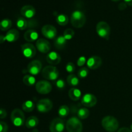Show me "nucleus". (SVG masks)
I'll return each mask as SVG.
<instances>
[{
    "label": "nucleus",
    "instance_id": "nucleus-45",
    "mask_svg": "<svg viewBox=\"0 0 132 132\" xmlns=\"http://www.w3.org/2000/svg\"><path fill=\"white\" fill-rule=\"evenodd\" d=\"M130 128H131V130L132 131V124L131 125V126H130Z\"/></svg>",
    "mask_w": 132,
    "mask_h": 132
},
{
    "label": "nucleus",
    "instance_id": "nucleus-15",
    "mask_svg": "<svg viewBox=\"0 0 132 132\" xmlns=\"http://www.w3.org/2000/svg\"><path fill=\"white\" fill-rule=\"evenodd\" d=\"M88 68L91 70H96L99 68L102 64L101 58L97 55H93L88 59L86 62Z\"/></svg>",
    "mask_w": 132,
    "mask_h": 132
},
{
    "label": "nucleus",
    "instance_id": "nucleus-13",
    "mask_svg": "<svg viewBox=\"0 0 132 132\" xmlns=\"http://www.w3.org/2000/svg\"><path fill=\"white\" fill-rule=\"evenodd\" d=\"M42 69V63L39 60H34L27 66V70L32 76L39 74Z\"/></svg>",
    "mask_w": 132,
    "mask_h": 132
},
{
    "label": "nucleus",
    "instance_id": "nucleus-4",
    "mask_svg": "<svg viewBox=\"0 0 132 132\" xmlns=\"http://www.w3.org/2000/svg\"><path fill=\"white\" fill-rule=\"evenodd\" d=\"M10 119L13 125L17 127L23 126L25 123V117L24 113L19 108H15L12 112Z\"/></svg>",
    "mask_w": 132,
    "mask_h": 132
},
{
    "label": "nucleus",
    "instance_id": "nucleus-40",
    "mask_svg": "<svg viewBox=\"0 0 132 132\" xmlns=\"http://www.w3.org/2000/svg\"><path fill=\"white\" fill-rule=\"evenodd\" d=\"M117 132H131V131L130 130V129L128 128L124 127V128H120L119 130L117 131Z\"/></svg>",
    "mask_w": 132,
    "mask_h": 132
},
{
    "label": "nucleus",
    "instance_id": "nucleus-38",
    "mask_svg": "<svg viewBox=\"0 0 132 132\" xmlns=\"http://www.w3.org/2000/svg\"><path fill=\"white\" fill-rule=\"evenodd\" d=\"M6 116H7L6 111L3 108H1V110H0V119H3L6 117Z\"/></svg>",
    "mask_w": 132,
    "mask_h": 132
},
{
    "label": "nucleus",
    "instance_id": "nucleus-35",
    "mask_svg": "<svg viewBox=\"0 0 132 132\" xmlns=\"http://www.w3.org/2000/svg\"><path fill=\"white\" fill-rule=\"evenodd\" d=\"M55 86H57V88L59 89H64V87L66 86L65 82L64 81V80L63 79H58L57 80L56 82H55Z\"/></svg>",
    "mask_w": 132,
    "mask_h": 132
},
{
    "label": "nucleus",
    "instance_id": "nucleus-19",
    "mask_svg": "<svg viewBox=\"0 0 132 132\" xmlns=\"http://www.w3.org/2000/svg\"><path fill=\"white\" fill-rule=\"evenodd\" d=\"M5 37H6V40L8 42H15L19 37V32L16 29H11L8 31Z\"/></svg>",
    "mask_w": 132,
    "mask_h": 132
},
{
    "label": "nucleus",
    "instance_id": "nucleus-21",
    "mask_svg": "<svg viewBox=\"0 0 132 132\" xmlns=\"http://www.w3.org/2000/svg\"><path fill=\"white\" fill-rule=\"evenodd\" d=\"M67 41L63 36H59L54 41V46L58 50H63L67 45Z\"/></svg>",
    "mask_w": 132,
    "mask_h": 132
},
{
    "label": "nucleus",
    "instance_id": "nucleus-10",
    "mask_svg": "<svg viewBox=\"0 0 132 132\" xmlns=\"http://www.w3.org/2000/svg\"><path fill=\"white\" fill-rule=\"evenodd\" d=\"M41 33L43 36L49 39H53L57 36V29L51 24H45L42 27Z\"/></svg>",
    "mask_w": 132,
    "mask_h": 132
},
{
    "label": "nucleus",
    "instance_id": "nucleus-3",
    "mask_svg": "<svg viewBox=\"0 0 132 132\" xmlns=\"http://www.w3.org/2000/svg\"><path fill=\"white\" fill-rule=\"evenodd\" d=\"M66 128L68 132H82L83 126L77 117H72L67 121Z\"/></svg>",
    "mask_w": 132,
    "mask_h": 132
},
{
    "label": "nucleus",
    "instance_id": "nucleus-6",
    "mask_svg": "<svg viewBox=\"0 0 132 132\" xmlns=\"http://www.w3.org/2000/svg\"><path fill=\"white\" fill-rule=\"evenodd\" d=\"M110 27L105 21H100L96 25V32L99 37L108 40L110 35Z\"/></svg>",
    "mask_w": 132,
    "mask_h": 132
},
{
    "label": "nucleus",
    "instance_id": "nucleus-41",
    "mask_svg": "<svg viewBox=\"0 0 132 132\" xmlns=\"http://www.w3.org/2000/svg\"><path fill=\"white\" fill-rule=\"evenodd\" d=\"M5 41H6V37L5 36H3V35H1L0 36V43H3Z\"/></svg>",
    "mask_w": 132,
    "mask_h": 132
},
{
    "label": "nucleus",
    "instance_id": "nucleus-34",
    "mask_svg": "<svg viewBox=\"0 0 132 132\" xmlns=\"http://www.w3.org/2000/svg\"><path fill=\"white\" fill-rule=\"evenodd\" d=\"M38 26V23L36 19H30L28 20V28H36Z\"/></svg>",
    "mask_w": 132,
    "mask_h": 132
},
{
    "label": "nucleus",
    "instance_id": "nucleus-44",
    "mask_svg": "<svg viewBox=\"0 0 132 132\" xmlns=\"http://www.w3.org/2000/svg\"><path fill=\"white\" fill-rule=\"evenodd\" d=\"M32 132H37V130H36V129H35V130H34V131Z\"/></svg>",
    "mask_w": 132,
    "mask_h": 132
},
{
    "label": "nucleus",
    "instance_id": "nucleus-16",
    "mask_svg": "<svg viewBox=\"0 0 132 132\" xmlns=\"http://www.w3.org/2000/svg\"><path fill=\"white\" fill-rule=\"evenodd\" d=\"M21 14L27 19H32L36 14L35 8L32 5H24L21 9Z\"/></svg>",
    "mask_w": 132,
    "mask_h": 132
},
{
    "label": "nucleus",
    "instance_id": "nucleus-28",
    "mask_svg": "<svg viewBox=\"0 0 132 132\" xmlns=\"http://www.w3.org/2000/svg\"><path fill=\"white\" fill-rule=\"evenodd\" d=\"M17 27L21 30H24L28 28V20L24 18H19L17 20Z\"/></svg>",
    "mask_w": 132,
    "mask_h": 132
},
{
    "label": "nucleus",
    "instance_id": "nucleus-43",
    "mask_svg": "<svg viewBox=\"0 0 132 132\" xmlns=\"http://www.w3.org/2000/svg\"><path fill=\"white\" fill-rule=\"evenodd\" d=\"M112 1H114V2H117V1H121V0H112Z\"/></svg>",
    "mask_w": 132,
    "mask_h": 132
},
{
    "label": "nucleus",
    "instance_id": "nucleus-37",
    "mask_svg": "<svg viewBox=\"0 0 132 132\" xmlns=\"http://www.w3.org/2000/svg\"><path fill=\"white\" fill-rule=\"evenodd\" d=\"M9 130V126L7 124L3 121L0 122V132H7Z\"/></svg>",
    "mask_w": 132,
    "mask_h": 132
},
{
    "label": "nucleus",
    "instance_id": "nucleus-26",
    "mask_svg": "<svg viewBox=\"0 0 132 132\" xmlns=\"http://www.w3.org/2000/svg\"><path fill=\"white\" fill-rule=\"evenodd\" d=\"M69 19L66 14H61L56 17V22L61 26H65L68 23Z\"/></svg>",
    "mask_w": 132,
    "mask_h": 132
},
{
    "label": "nucleus",
    "instance_id": "nucleus-29",
    "mask_svg": "<svg viewBox=\"0 0 132 132\" xmlns=\"http://www.w3.org/2000/svg\"><path fill=\"white\" fill-rule=\"evenodd\" d=\"M23 83L28 86H32L36 83V78L31 75H26L23 78Z\"/></svg>",
    "mask_w": 132,
    "mask_h": 132
},
{
    "label": "nucleus",
    "instance_id": "nucleus-14",
    "mask_svg": "<svg viewBox=\"0 0 132 132\" xmlns=\"http://www.w3.org/2000/svg\"><path fill=\"white\" fill-rule=\"evenodd\" d=\"M36 48L40 52L46 54L50 52L51 49V45L45 39H39L36 41Z\"/></svg>",
    "mask_w": 132,
    "mask_h": 132
},
{
    "label": "nucleus",
    "instance_id": "nucleus-31",
    "mask_svg": "<svg viewBox=\"0 0 132 132\" xmlns=\"http://www.w3.org/2000/svg\"><path fill=\"white\" fill-rule=\"evenodd\" d=\"M75 35V32L72 28H67L64 30V33H63V36L64 38L67 39V41L72 39L73 37Z\"/></svg>",
    "mask_w": 132,
    "mask_h": 132
},
{
    "label": "nucleus",
    "instance_id": "nucleus-32",
    "mask_svg": "<svg viewBox=\"0 0 132 132\" xmlns=\"http://www.w3.org/2000/svg\"><path fill=\"white\" fill-rule=\"evenodd\" d=\"M89 73L88 69L86 67H82L79 70L78 72H77V76L79 78H86L88 76Z\"/></svg>",
    "mask_w": 132,
    "mask_h": 132
},
{
    "label": "nucleus",
    "instance_id": "nucleus-27",
    "mask_svg": "<svg viewBox=\"0 0 132 132\" xmlns=\"http://www.w3.org/2000/svg\"><path fill=\"white\" fill-rule=\"evenodd\" d=\"M12 21L10 19H3L1 20V23H0V29L2 31H6L9 30L12 27Z\"/></svg>",
    "mask_w": 132,
    "mask_h": 132
},
{
    "label": "nucleus",
    "instance_id": "nucleus-39",
    "mask_svg": "<svg viewBox=\"0 0 132 132\" xmlns=\"http://www.w3.org/2000/svg\"><path fill=\"white\" fill-rule=\"evenodd\" d=\"M127 4L125 2H121L118 5V9H119L120 10H124L126 9L127 7Z\"/></svg>",
    "mask_w": 132,
    "mask_h": 132
},
{
    "label": "nucleus",
    "instance_id": "nucleus-5",
    "mask_svg": "<svg viewBox=\"0 0 132 132\" xmlns=\"http://www.w3.org/2000/svg\"><path fill=\"white\" fill-rule=\"evenodd\" d=\"M43 77L46 80L49 81H55L59 77V70L56 67L52 65H48L45 67L42 70Z\"/></svg>",
    "mask_w": 132,
    "mask_h": 132
},
{
    "label": "nucleus",
    "instance_id": "nucleus-18",
    "mask_svg": "<svg viewBox=\"0 0 132 132\" xmlns=\"http://www.w3.org/2000/svg\"><path fill=\"white\" fill-rule=\"evenodd\" d=\"M38 36L37 32L34 29L28 30L24 34V39L28 42H34L35 41H37Z\"/></svg>",
    "mask_w": 132,
    "mask_h": 132
},
{
    "label": "nucleus",
    "instance_id": "nucleus-8",
    "mask_svg": "<svg viewBox=\"0 0 132 132\" xmlns=\"http://www.w3.org/2000/svg\"><path fill=\"white\" fill-rule=\"evenodd\" d=\"M37 109L40 113H45L50 112L53 107V103L50 99H43L39 101L37 103Z\"/></svg>",
    "mask_w": 132,
    "mask_h": 132
},
{
    "label": "nucleus",
    "instance_id": "nucleus-2",
    "mask_svg": "<svg viewBox=\"0 0 132 132\" xmlns=\"http://www.w3.org/2000/svg\"><path fill=\"white\" fill-rule=\"evenodd\" d=\"M101 125L106 131L114 132L119 128V123L116 117L113 116H106L102 119Z\"/></svg>",
    "mask_w": 132,
    "mask_h": 132
},
{
    "label": "nucleus",
    "instance_id": "nucleus-23",
    "mask_svg": "<svg viewBox=\"0 0 132 132\" xmlns=\"http://www.w3.org/2000/svg\"><path fill=\"white\" fill-rule=\"evenodd\" d=\"M67 82L68 85L72 87H76L79 83V79L76 75L74 74H70L69 76L67 77Z\"/></svg>",
    "mask_w": 132,
    "mask_h": 132
},
{
    "label": "nucleus",
    "instance_id": "nucleus-1",
    "mask_svg": "<svg viewBox=\"0 0 132 132\" xmlns=\"http://www.w3.org/2000/svg\"><path fill=\"white\" fill-rule=\"evenodd\" d=\"M86 18L84 12L81 10H75L72 13L70 16V22L73 27L81 28L85 24Z\"/></svg>",
    "mask_w": 132,
    "mask_h": 132
},
{
    "label": "nucleus",
    "instance_id": "nucleus-30",
    "mask_svg": "<svg viewBox=\"0 0 132 132\" xmlns=\"http://www.w3.org/2000/svg\"><path fill=\"white\" fill-rule=\"evenodd\" d=\"M70 109L67 105H62L58 110V114L61 118H64L69 115Z\"/></svg>",
    "mask_w": 132,
    "mask_h": 132
},
{
    "label": "nucleus",
    "instance_id": "nucleus-12",
    "mask_svg": "<svg viewBox=\"0 0 132 132\" xmlns=\"http://www.w3.org/2000/svg\"><path fill=\"white\" fill-rule=\"evenodd\" d=\"M97 99L92 94H86L81 97V104L85 107L91 108L97 104Z\"/></svg>",
    "mask_w": 132,
    "mask_h": 132
},
{
    "label": "nucleus",
    "instance_id": "nucleus-11",
    "mask_svg": "<svg viewBox=\"0 0 132 132\" xmlns=\"http://www.w3.org/2000/svg\"><path fill=\"white\" fill-rule=\"evenodd\" d=\"M21 52L28 59L33 58L36 54V48L32 44L24 43L21 46Z\"/></svg>",
    "mask_w": 132,
    "mask_h": 132
},
{
    "label": "nucleus",
    "instance_id": "nucleus-17",
    "mask_svg": "<svg viewBox=\"0 0 132 132\" xmlns=\"http://www.w3.org/2000/svg\"><path fill=\"white\" fill-rule=\"evenodd\" d=\"M46 59L47 63L51 65H56V64L60 63L61 61V57L58 53H57L56 52L52 51L47 54Z\"/></svg>",
    "mask_w": 132,
    "mask_h": 132
},
{
    "label": "nucleus",
    "instance_id": "nucleus-33",
    "mask_svg": "<svg viewBox=\"0 0 132 132\" xmlns=\"http://www.w3.org/2000/svg\"><path fill=\"white\" fill-rule=\"evenodd\" d=\"M75 70H76V67H75L74 64L72 62H68V63L66 65V70L68 73H73L75 72Z\"/></svg>",
    "mask_w": 132,
    "mask_h": 132
},
{
    "label": "nucleus",
    "instance_id": "nucleus-9",
    "mask_svg": "<svg viewBox=\"0 0 132 132\" xmlns=\"http://www.w3.org/2000/svg\"><path fill=\"white\" fill-rule=\"evenodd\" d=\"M64 128L65 125L64 120L61 118H55L50 122L49 129L50 132H63Z\"/></svg>",
    "mask_w": 132,
    "mask_h": 132
},
{
    "label": "nucleus",
    "instance_id": "nucleus-22",
    "mask_svg": "<svg viewBox=\"0 0 132 132\" xmlns=\"http://www.w3.org/2000/svg\"><path fill=\"white\" fill-rule=\"evenodd\" d=\"M39 119L36 116H30L26 120V127L28 129L34 128L38 125Z\"/></svg>",
    "mask_w": 132,
    "mask_h": 132
},
{
    "label": "nucleus",
    "instance_id": "nucleus-7",
    "mask_svg": "<svg viewBox=\"0 0 132 132\" xmlns=\"http://www.w3.org/2000/svg\"><path fill=\"white\" fill-rule=\"evenodd\" d=\"M36 90L39 94L46 95L51 92L52 90V85L46 80H41L36 85Z\"/></svg>",
    "mask_w": 132,
    "mask_h": 132
},
{
    "label": "nucleus",
    "instance_id": "nucleus-36",
    "mask_svg": "<svg viewBox=\"0 0 132 132\" xmlns=\"http://www.w3.org/2000/svg\"><path fill=\"white\" fill-rule=\"evenodd\" d=\"M87 62L86 57L85 56H81L78 58L77 61V64L79 67H82Z\"/></svg>",
    "mask_w": 132,
    "mask_h": 132
},
{
    "label": "nucleus",
    "instance_id": "nucleus-25",
    "mask_svg": "<svg viewBox=\"0 0 132 132\" xmlns=\"http://www.w3.org/2000/svg\"><path fill=\"white\" fill-rule=\"evenodd\" d=\"M90 111L86 108H80L77 111V116L81 119H86L89 117Z\"/></svg>",
    "mask_w": 132,
    "mask_h": 132
},
{
    "label": "nucleus",
    "instance_id": "nucleus-20",
    "mask_svg": "<svg viewBox=\"0 0 132 132\" xmlns=\"http://www.w3.org/2000/svg\"><path fill=\"white\" fill-rule=\"evenodd\" d=\"M68 96L71 100L73 101H77L82 97V94L79 89L76 88H72L68 92Z\"/></svg>",
    "mask_w": 132,
    "mask_h": 132
},
{
    "label": "nucleus",
    "instance_id": "nucleus-24",
    "mask_svg": "<svg viewBox=\"0 0 132 132\" xmlns=\"http://www.w3.org/2000/svg\"><path fill=\"white\" fill-rule=\"evenodd\" d=\"M35 104L33 101L30 100H27L24 101L22 104V109L26 112H30L34 110Z\"/></svg>",
    "mask_w": 132,
    "mask_h": 132
},
{
    "label": "nucleus",
    "instance_id": "nucleus-42",
    "mask_svg": "<svg viewBox=\"0 0 132 132\" xmlns=\"http://www.w3.org/2000/svg\"><path fill=\"white\" fill-rule=\"evenodd\" d=\"M124 2L126 3L129 6H132V0H124Z\"/></svg>",
    "mask_w": 132,
    "mask_h": 132
}]
</instances>
